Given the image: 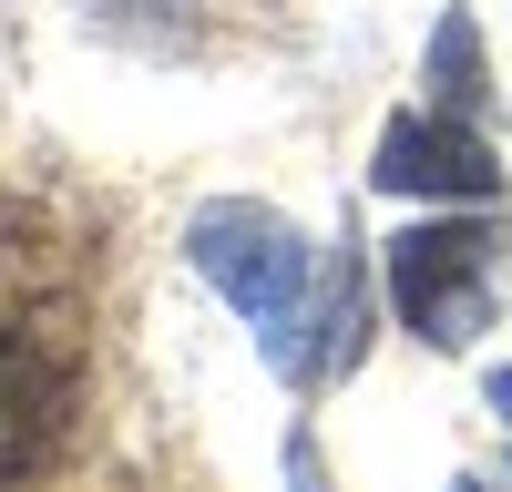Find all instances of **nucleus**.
<instances>
[{
    "label": "nucleus",
    "mask_w": 512,
    "mask_h": 492,
    "mask_svg": "<svg viewBox=\"0 0 512 492\" xmlns=\"http://www.w3.org/2000/svg\"><path fill=\"white\" fill-rule=\"evenodd\" d=\"M379 195H451V205H492L502 195V164L492 144L472 134V113H400L379 134V164H369Z\"/></svg>",
    "instance_id": "20e7f679"
},
{
    "label": "nucleus",
    "mask_w": 512,
    "mask_h": 492,
    "mask_svg": "<svg viewBox=\"0 0 512 492\" xmlns=\"http://www.w3.org/2000/svg\"><path fill=\"white\" fill-rule=\"evenodd\" d=\"M431 82H441V113H472L482 103V72H472V21H441V41H431Z\"/></svg>",
    "instance_id": "39448f33"
},
{
    "label": "nucleus",
    "mask_w": 512,
    "mask_h": 492,
    "mask_svg": "<svg viewBox=\"0 0 512 492\" xmlns=\"http://www.w3.org/2000/svg\"><path fill=\"white\" fill-rule=\"evenodd\" d=\"M287 482H297V492H328V482H318V451H308V441H287Z\"/></svg>",
    "instance_id": "423d86ee"
},
{
    "label": "nucleus",
    "mask_w": 512,
    "mask_h": 492,
    "mask_svg": "<svg viewBox=\"0 0 512 492\" xmlns=\"http://www.w3.org/2000/svg\"><path fill=\"white\" fill-rule=\"evenodd\" d=\"M492 410H502V421H512V369H492Z\"/></svg>",
    "instance_id": "0eeeda50"
},
{
    "label": "nucleus",
    "mask_w": 512,
    "mask_h": 492,
    "mask_svg": "<svg viewBox=\"0 0 512 492\" xmlns=\"http://www.w3.org/2000/svg\"><path fill=\"white\" fill-rule=\"evenodd\" d=\"M451 492H482V482H451Z\"/></svg>",
    "instance_id": "6e6552de"
},
{
    "label": "nucleus",
    "mask_w": 512,
    "mask_h": 492,
    "mask_svg": "<svg viewBox=\"0 0 512 492\" xmlns=\"http://www.w3.org/2000/svg\"><path fill=\"white\" fill-rule=\"evenodd\" d=\"M82 431V359L52 318L0 308V492L41 482Z\"/></svg>",
    "instance_id": "7ed1b4c3"
},
{
    "label": "nucleus",
    "mask_w": 512,
    "mask_h": 492,
    "mask_svg": "<svg viewBox=\"0 0 512 492\" xmlns=\"http://www.w3.org/2000/svg\"><path fill=\"white\" fill-rule=\"evenodd\" d=\"M185 257H195V277L256 328V349L297 380V369H308V318H318V257H308V236H297L277 205L216 195V205H195Z\"/></svg>",
    "instance_id": "f257e3e1"
},
{
    "label": "nucleus",
    "mask_w": 512,
    "mask_h": 492,
    "mask_svg": "<svg viewBox=\"0 0 512 492\" xmlns=\"http://www.w3.org/2000/svg\"><path fill=\"white\" fill-rule=\"evenodd\" d=\"M502 298V226L482 216H431L390 246V308L420 328L431 349H472Z\"/></svg>",
    "instance_id": "f03ea898"
}]
</instances>
